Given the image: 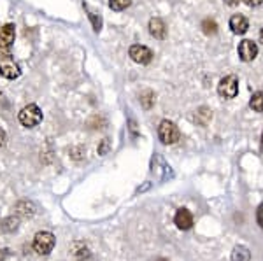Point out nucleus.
Wrapping results in <instances>:
<instances>
[{
	"instance_id": "393cba45",
	"label": "nucleus",
	"mask_w": 263,
	"mask_h": 261,
	"mask_svg": "<svg viewBox=\"0 0 263 261\" xmlns=\"http://www.w3.org/2000/svg\"><path fill=\"white\" fill-rule=\"evenodd\" d=\"M7 252H9V251H7V249H2V251H0V259H4V258H6V256H7Z\"/></svg>"
},
{
	"instance_id": "423d86ee",
	"label": "nucleus",
	"mask_w": 263,
	"mask_h": 261,
	"mask_svg": "<svg viewBox=\"0 0 263 261\" xmlns=\"http://www.w3.org/2000/svg\"><path fill=\"white\" fill-rule=\"evenodd\" d=\"M130 58L139 65H147L153 60V51L142 44H133L130 47Z\"/></svg>"
},
{
	"instance_id": "5701e85b",
	"label": "nucleus",
	"mask_w": 263,
	"mask_h": 261,
	"mask_svg": "<svg viewBox=\"0 0 263 261\" xmlns=\"http://www.w3.org/2000/svg\"><path fill=\"white\" fill-rule=\"evenodd\" d=\"M246 6H249V7H258V6H261L263 4V0H242Z\"/></svg>"
},
{
	"instance_id": "39448f33",
	"label": "nucleus",
	"mask_w": 263,
	"mask_h": 261,
	"mask_svg": "<svg viewBox=\"0 0 263 261\" xmlns=\"http://www.w3.org/2000/svg\"><path fill=\"white\" fill-rule=\"evenodd\" d=\"M0 76L6 77V79H18L21 76L20 65L14 61V58H11V54H4L2 60H0Z\"/></svg>"
},
{
	"instance_id": "1a4fd4ad",
	"label": "nucleus",
	"mask_w": 263,
	"mask_h": 261,
	"mask_svg": "<svg viewBox=\"0 0 263 261\" xmlns=\"http://www.w3.org/2000/svg\"><path fill=\"white\" fill-rule=\"evenodd\" d=\"M174 223L179 230H190L193 226V216L188 209H179L176 212V218H174Z\"/></svg>"
},
{
	"instance_id": "a211bd4d",
	"label": "nucleus",
	"mask_w": 263,
	"mask_h": 261,
	"mask_svg": "<svg viewBox=\"0 0 263 261\" xmlns=\"http://www.w3.org/2000/svg\"><path fill=\"white\" fill-rule=\"evenodd\" d=\"M18 224H20V221H18V218H7L4 219V224H2V230L4 231H16L18 230Z\"/></svg>"
},
{
	"instance_id": "7ed1b4c3",
	"label": "nucleus",
	"mask_w": 263,
	"mask_h": 261,
	"mask_svg": "<svg viewBox=\"0 0 263 261\" xmlns=\"http://www.w3.org/2000/svg\"><path fill=\"white\" fill-rule=\"evenodd\" d=\"M158 137H160L162 144L170 146V144H176L177 141L181 139V132L179 128L176 126V123L169 119H164L158 126Z\"/></svg>"
},
{
	"instance_id": "4be33fe9",
	"label": "nucleus",
	"mask_w": 263,
	"mask_h": 261,
	"mask_svg": "<svg viewBox=\"0 0 263 261\" xmlns=\"http://www.w3.org/2000/svg\"><path fill=\"white\" fill-rule=\"evenodd\" d=\"M6 142H7V134L4 128H0V149L6 148Z\"/></svg>"
},
{
	"instance_id": "f03ea898",
	"label": "nucleus",
	"mask_w": 263,
	"mask_h": 261,
	"mask_svg": "<svg viewBox=\"0 0 263 261\" xmlns=\"http://www.w3.org/2000/svg\"><path fill=\"white\" fill-rule=\"evenodd\" d=\"M18 117H20V123L23 124L25 128H33L42 121V111L39 109V105L28 104L21 109Z\"/></svg>"
},
{
	"instance_id": "dca6fc26",
	"label": "nucleus",
	"mask_w": 263,
	"mask_h": 261,
	"mask_svg": "<svg viewBox=\"0 0 263 261\" xmlns=\"http://www.w3.org/2000/svg\"><path fill=\"white\" fill-rule=\"evenodd\" d=\"M140 104L144 109H151V105L154 104V93L151 90H146L140 93Z\"/></svg>"
},
{
	"instance_id": "20e7f679",
	"label": "nucleus",
	"mask_w": 263,
	"mask_h": 261,
	"mask_svg": "<svg viewBox=\"0 0 263 261\" xmlns=\"http://www.w3.org/2000/svg\"><path fill=\"white\" fill-rule=\"evenodd\" d=\"M218 93L221 98H235L239 93V79L237 76H225L218 84Z\"/></svg>"
},
{
	"instance_id": "412c9836",
	"label": "nucleus",
	"mask_w": 263,
	"mask_h": 261,
	"mask_svg": "<svg viewBox=\"0 0 263 261\" xmlns=\"http://www.w3.org/2000/svg\"><path fill=\"white\" fill-rule=\"evenodd\" d=\"M256 221L258 224H260V228L263 230V204L258 207V211H256Z\"/></svg>"
},
{
	"instance_id": "bb28decb",
	"label": "nucleus",
	"mask_w": 263,
	"mask_h": 261,
	"mask_svg": "<svg viewBox=\"0 0 263 261\" xmlns=\"http://www.w3.org/2000/svg\"><path fill=\"white\" fill-rule=\"evenodd\" d=\"M261 151H263V134H261Z\"/></svg>"
},
{
	"instance_id": "f3484780",
	"label": "nucleus",
	"mask_w": 263,
	"mask_h": 261,
	"mask_svg": "<svg viewBox=\"0 0 263 261\" xmlns=\"http://www.w3.org/2000/svg\"><path fill=\"white\" fill-rule=\"evenodd\" d=\"M132 0H109V7L113 11H125L127 7H130Z\"/></svg>"
},
{
	"instance_id": "aec40b11",
	"label": "nucleus",
	"mask_w": 263,
	"mask_h": 261,
	"mask_svg": "<svg viewBox=\"0 0 263 261\" xmlns=\"http://www.w3.org/2000/svg\"><path fill=\"white\" fill-rule=\"evenodd\" d=\"M107 151H109V139H103V141H102V146L98 148V154H100V156H103V154H106Z\"/></svg>"
},
{
	"instance_id": "0eeeda50",
	"label": "nucleus",
	"mask_w": 263,
	"mask_h": 261,
	"mask_svg": "<svg viewBox=\"0 0 263 261\" xmlns=\"http://www.w3.org/2000/svg\"><path fill=\"white\" fill-rule=\"evenodd\" d=\"M16 39V27L13 23H7L0 28V51H9L11 46L14 44Z\"/></svg>"
},
{
	"instance_id": "b1692460",
	"label": "nucleus",
	"mask_w": 263,
	"mask_h": 261,
	"mask_svg": "<svg viewBox=\"0 0 263 261\" xmlns=\"http://www.w3.org/2000/svg\"><path fill=\"white\" fill-rule=\"evenodd\" d=\"M227 6H230V7H235V6H239V2L240 0H223Z\"/></svg>"
},
{
	"instance_id": "9d476101",
	"label": "nucleus",
	"mask_w": 263,
	"mask_h": 261,
	"mask_svg": "<svg viewBox=\"0 0 263 261\" xmlns=\"http://www.w3.org/2000/svg\"><path fill=\"white\" fill-rule=\"evenodd\" d=\"M230 28L233 34L242 35L246 34L247 28H249V21H247V18L242 16V14H235V16L230 18Z\"/></svg>"
},
{
	"instance_id": "a878e982",
	"label": "nucleus",
	"mask_w": 263,
	"mask_h": 261,
	"mask_svg": "<svg viewBox=\"0 0 263 261\" xmlns=\"http://www.w3.org/2000/svg\"><path fill=\"white\" fill-rule=\"evenodd\" d=\"M260 42L263 44V28H261V32H260Z\"/></svg>"
},
{
	"instance_id": "6e6552de",
	"label": "nucleus",
	"mask_w": 263,
	"mask_h": 261,
	"mask_svg": "<svg viewBox=\"0 0 263 261\" xmlns=\"http://www.w3.org/2000/svg\"><path fill=\"white\" fill-rule=\"evenodd\" d=\"M237 53H239V58L242 61H253L254 58L258 56L256 42H253V40H249V39L242 40V42L239 44V49H237Z\"/></svg>"
},
{
	"instance_id": "f257e3e1",
	"label": "nucleus",
	"mask_w": 263,
	"mask_h": 261,
	"mask_svg": "<svg viewBox=\"0 0 263 261\" xmlns=\"http://www.w3.org/2000/svg\"><path fill=\"white\" fill-rule=\"evenodd\" d=\"M55 244H57V238H55V235L51 233V231H39V233H35L33 242H32L33 251L40 256L49 254V252L55 249Z\"/></svg>"
},
{
	"instance_id": "cd10ccee",
	"label": "nucleus",
	"mask_w": 263,
	"mask_h": 261,
	"mask_svg": "<svg viewBox=\"0 0 263 261\" xmlns=\"http://www.w3.org/2000/svg\"><path fill=\"white\" fill-rule=\"evenodd\" d=\"M158 261H167V259H164V258H160V259H158Z\"/></svg>"
},
{
	"instance_id": "6ab92c4d",
	"label": "nucleus",
	"mask_w": 263,
	"mask_h": 261,
	"mask_svg": "<svg viewBox=\"0 0 263 261\" xmlns=\"http://www.w3.org/2000/svg\"><path fill=\"white\" fill-rule=\"evenodd\" d=\"M84 9L88 11V16H90L91 23H93V30H95V32H100V28H102V20H100V16L97 18V14L91 13V11L88 9V6H84Z\"/></svg>"
},
{
	"instance_id": "2eb2a0df",
	"label": "nucleus",
	"mask_w": 263,
	"mask_h": 261,
	"mask_svg": "<svg viewBox=\"0 0 263 261\" xmlns=\"http://www.w3.org/2000/svg\"><path fill=\"white\" fill-rule=\"evenodd\" d=\"M202 32L205 35H214L218 32V23L211 18H207V20L202 21Z\"/></svg>"
},
{
	"instance_id": "9b49d317",
	"label": "nucleus",
	"mask_w": 263,
	"mask_h": 261,
	"mask_svg": "<svg viewBox=\"0 0 263 261\" xmlns=\"http://www.w3.org/2000/svg\"><path fill=\"white\" fill-rule=\"evenodd\" d=\"M149 34L153 35L154 39H158V40L165 39L167 27H165V23H164V20H162V18H151V20H149Z\"/></svg>"
},
{
	"instance_id": "4468645a",
	"label": "nucleus",
	"mask_w": 263,
	"mask_h": 261,
	"mask_svg": "<svg viewBox=\"0 0 263 261\" xmlns=\"http://www.w3.org/2000/svg\"><path fill=\"white\" fill-rule=\"evenodd\" d=\"M249 107L253 109L254 112H263V91H256L253 93L249 100Z\"/></svg>"
},
{
	"instance_id": "ddd939ff",
	"label": "nucleus",
	"mask_w": 263,
	"mask_h": 261,
	"mask_svg": "<svg viewBox=\"0 0 263 261\" xmlns=\"http://www.w3.org/2000/svg\"><path fill=\"white\" fill-rule=\"evenodd\" d=\"M16 212L20 216H23V218H32L35 214V207H33V204H28V202H20L16 205Z\"/></svg>"
},
{
	"instance_id": "f8f14e48",
	"label": "nucleus",
	"mask_w": 263,
	"mask_h": 261,
	"mask_svg": "<svg viewBox=\"0 0 263 261\" xmlns=\"http://www.w3.org/2000/svg\"><path fill=\"white\" fill-rule=\"evenodd\" d=\"M251 259V252L247 247L244 245H237L232 252V261H249Z\"/></svg>"
}]
</instances>
